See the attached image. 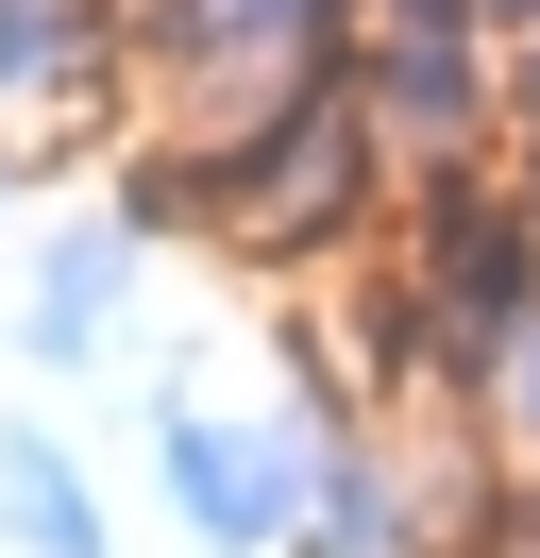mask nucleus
Here are the masks:
<instances>
[{
  "label": "nucleus",
  "instance_id": "1",
  "mask_svg": "<svg viewBox=\"0 0 540 558\" xmlns=\"http://www.w3.org/2000/svg\"><path fill=\"white\" fill-rule=\"evenodd\" d=\"M371 170H389V136H371L355 69H338V85H304V102L236 119V136L202 153V186H220L202 220H220L236 254H321V238H355V220H371Z\"/></svg>",
  "mask_w": 540,
  "mask_h": 558
},
{
  "label": "nucleus",
  "instance_id": "2",
  "mask_svg": "<svg viewBox=\"0 0 540 558\" xmlns=\"http://www.w3.org/2000/svg\"><path fill=\"white\" fill-rule=\"evenodd\" d=\"M321 457H338V423L169 407V508L202 524V558H304V542H321Z\"/></svg>",
  "mask_w": 540,
  "mask_h": 558
},
{
  "label": "nucleus",
  "instance_id": "3",
  "mask_svg": "<svg viewBox=\"0 0 540 558\" xmlns=\"http://www.w3.org/2000/svg\"><path fill=\"white\" fill-rule=\"evenodd\" d=\"M490 17L472 0H371V35H355V102H371V136L405 153V170H456L472 153V119H490Z\"/></svg>",
  "mask_w": 540,
  "mask_h": 558
},
{
  "label": "nucleus",
  "instance_id": "4",
  "mask_svg": "<svg viewBox=\"0 0 540 558\" xmlns=\"http://www.w3.org/2000/svg\"><path fill=\"white\" fill-rule=\"evenodd\" d=\"M119 271H135V220H68V238L34 254V355H51V373H85V355H101Z\"/></svg>",
  "mask_w": 540,
  "mask_h": 558
},
{
  "label": "nucleus",
  "instance_id": "5",
  "mask_svg": "<svg viewBox=\"0 0 540 558\" xmlns=\"http://www.w3.org/2000/svg\"><path fill=\"white\" fill-rule=\"evenodd\" d=\"M0 542H34V558H119V542H101V508H85V474H68V440H51V423H0Z\"/></svg>",
  "mask_w": 540,
  "mask_h": 558
},
{
  "label": "nucleus",
  "instance_id": "6",
  "mask_svg": "<svg viewBox=\"0 0 540 558\" xmlns=\"http://www.w3.org/2000/svg\"><path fill=\"white\" fill-rule=\"evenodd\" d=\"M85 35H101V0H0V102L85 85Z\"/></svg>",
  "mask_w": 540,
  "mask_h": 558
},
{
  "label": "nucleus",
  "instance_id": "7",
  "mask_svg": "<svg viewBox=\"0 0 540 558\" xmlns=\"http://www.w3.org/2000/svg\"><path fill=\"white\" fill-rule=\"evenodd\" d=\"M472 423H490L506 457H540V305L506 322V355H490V373H472Z\"/></svg>",
  "mask_w": 540,
  "mask_h": 558
},
{
  "label": "nucleus",
  "instance_id": "8",
  "mask_svg": "<svg viewBox=\"0 0 540 558\" xmlns=\"http://www.w3.org/2000/svg\"><path fill=\"white\" fill-rule=\"evenodd\" d=\"M506 102H524V136H540V17L506 35Z\"/></svg>",
  "mask_w": 540,
  "mask_h": 558
},
{
  "label": "nucleus",
  "instance_id": "9",
  "mask_svg": "<svg viewBox=\"0 0 540 558\" xmlns=\"http://www.w3.org/2000/svg\"><path fill=\"white\" fill-rule=\"evenodd\" d=\"M524 204H540V170H524Z\"/></svg>",
  "mask_w": 540,
  "mask_h": 558
}]
</instances>
